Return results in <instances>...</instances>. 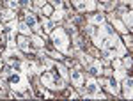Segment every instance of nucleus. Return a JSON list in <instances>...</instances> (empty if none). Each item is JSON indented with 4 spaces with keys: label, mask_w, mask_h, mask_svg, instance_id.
<instances>
[{
    "label": "nucleus",
    "mask_w": 133,
    "mask_h": 101,
    "mask_svg": "<svg viewBox=\"0 0 133 101\" xmlns=\"http://www.w3.org/2000/svg\"><path fill=\"white\" fill-rule=\"evenodd\" d=\"M25 23H27V25L30 27V30H34V29H36V27L39 25V23H37V20H36V16H34L32 12H29V11L25 12Z\"/></svg>",
    "instance_id": "11"
},
{
    "label": "nucleus",
    "mask_w": 133,
    "mask_h": 101,
    "mask_svg": "<svg viewBox=\"0 0 133 101\" xmlns=\"http://www.w3.org/2000/svg\"><path fill=\"white\" fill-rule=\"evenodd\" d=\"M112 27H115L121 34H128V29H126V25L121 20H112Z\"/></svg>",
    "instance_id": "16"
},
{
    "label": "nucleus",
    "mask_w": 133,
    "mask_h": 101,
    "mask_svg": "<svg viewBox=\"0 0 133 101\" xmlns=\"http://www.w3.org/2000/svg\"><path fill=\"white\" fill-rule=\"evenodd\" d=\"M85 2V11H94L96 9V0H83Z\"/></svg>",
    "instance_id": "20"
},
{
    "label": "nucleus",
    "mask_w": 133,
    "mask_h": 101,
    "mask_svg": "<svg viewBox=\"0 0 133 101\" xmlns=\"http://www.w3.org/2000/svg\"><path fill=\"white\" fill-rule=\"evenodd\" d=\"M107 91L110 92V94H114V96L119 92V83H117L115 78H108V82H107Z\"/></svg>",
    "instance_id": "9"
},
{
    "label": "nucleus",
    "mask_w": 133,
    "mask_h": 101,
    "mask_svg": "<svg viewBox=\"0 0 133 101\" xmlns=\"http://www.w3.org/2000/svg\"><path fill=\"white\" fill-rule=\"evenodd\" d=\"M2 20H4V21H14V20H16V16H14V11H12V9L2 11Z\"/></svg>",
    "instance_id": "17"
},
{
    "label": "nucleus",
    "mask_w": 133,
    "mask_h": 101,
    "mask_svg": "<svg viewBox=\"0 0 133 101\" xmlns=\"http://www.w3.org/2000/svg\"><path fill=\"white\" fill-rule=\"evenodd\" d=\"M34 2H36V7H39V9L43 5H46V0H34Z\"/></svg>",
    "instance_id": "26"
},
{
    "label": "nucleus",
    "mask_w": 133,
    "mask_h": 101,
    "mask_svg": "<svg viewBox=\"0 0 133 101\" xmlns=\"http://www.w3.org/2000/svg\"><path fill=\"white\" fill-rule=\"evenodd\" d=\"M123 66H124V68H130V66H131V59H130V57H126V59L123 60Z\"/></svg>",
    "instance_id": "27"
},
{
    "label": "nucleus",
    "mask_w": 133,
    "mask_h": 101,
    "mask_svg": "<svg viewBox=\"0 0 133 101\" xmlns=\"http://www.w3.org/2000/svg\"><path fill=\"white\" fill-rule=\"evenodd\" d=\"M16 30L20 32L21 36H30V27H29L25 21H20V23H16Z\"/></svg>",
    "instance_id": "13"
},
{
    "label": "nucleus",
    "mask_w": 133,
    "mask_h": 101,
    "mask_svg": "<svg viewBox=\"0 0 133 101\" xmlns=\"http://www.w3.org/2000/svg\"><path fill=\"white\" fill-rule=\"evenodd\" d=\"M41 11H43V14H46V16H51V12H53L50 5H43V7H41Z\"/></svg>",
    "instance_id": "24"
},
{
    "label": "nucleus",
    "mask_w": 133,
    "mask_h": 101,
    "mask_svg": "<svg viewBox=\"0 0 133 101\" xmlns=\"http://www.w3.org/2000/svg\"><path fill=\"white\" fill-rule=\"evenodd\" d=\"M131 85H133V80L131 78H130V76H124L123 78V91H124V98H126V99H131Z\"/></svg>",
    "instance_id": "5"
},
{
    "label": "nucleus",
    "mask_w": 133,
    "mask_h": 101,
    "mask_svg": "<svg viewBox=\"0 0 133 101\" xmlns=\"http://www.w3.org/2000/svg\"><path fill=\"white\" fill-rule=\"evenodd\" d=\"M105 21H107V18H105V14H103V12H98V14H94V16L89 18V23H91V25H98V27L103 25Z\"/></svg>",
    "instance_id": "10"
},
{
    "label": "nucleus",
    "mask_w": 133,
    "mask_h": 101,
    "mask_svg": "<svg viewBox=\"0 0 133 101\" xmlns=\"http://www.w3.org/2000/svg\"><path fill=\"white\" fill-rule=\"evenodd\" d=\"M123 23L128 30H131V12H123Z\"/></svg>",
    "instance_id": "19"
},
{
    "label": "nucleus",
    "mask_w": 133,
    "mask_h": 101,
    "mask_svg": "<svg viewBox=\"0 0 133 101\" xmlns=\"http://www.w3.org/2000/svg\"><path fill=\"white\" fill-rule=\"evenodd\" d=\"M69 80H71L73 85L78 89V87H82V83H83V75L78 73V71H71V73H69Z\"/></svg>",
    "instance_id": "7"
},
{
    "label": "nucleus",
    "mask_w": 133,
    "mask_h": 101,
    "mask_svg": "<svg viewBox=\"0 0 133 101\" xmlns=\"http://www.w3.org/2000/svg\"><path fill=\"white\" fill-rule=\"evenodd\" d=\"M124 76H126V71H124V69H121V68H119V69H117L115 73H114V78H115V80H123Z\"/></svg>",
    "instance_id": "21"
},
{
    "label": "nucleus",
    "mask_w": 133,
    "mask_h": 101,
    "mask_svg": "<svg viewBox=\"0 0 133 101\" xmlns=\"http://www.w3.org/2000/svg\"><path fill=\"white\" fill-rule=\"evenodd\" d=\"M124 43L128 44V48H131V37H130V36H126V37H124Z\"/></svg>",
    "instance_id": "29"
},
{
    "label": "nucleus",
    "mask_w": 133,
    "mask_h": 101,
    "mask_svg": "<svg viewBox=\"0 0 133 101\" xmlns=\"http://www.w3.org/2000/svg\"><path fill=\"white\" fill-rule=\"evenodd\" d=\"M64 16H66V12H64L62 9H55L53 12H51V20L53 21H61Z\"/></svg>",
    "instance_id": "18"
},
{
    "label": "nucleus",
    "mask_w": 133,
    "mask_h": 101,
    "mask_svg": "<svg viewBox=\"0 0 133 101\" xmlns=\"http://www.w3.org/2000/svg\"><path fill=\"white\" fill-rule=\"evenodd\" d=\"M30 39V43L36 46V48H44V39H43L41 36H32V37H29Z\"/></svg>",
    "instance_id": "15"
},
{
    "label": "nucleus",
    "mask_w": 133,
    "mask_h": 101,
    "mask_svg": "<svg viewBox=\"0 0 133 101\" xmlns=\"http://www.w3.org/2000/svg\"><path fill=\"white\" fill-rule=\"evenodd\" d=\"M103 2H108V0H103Z\"/></svg>",
    "instance_id": "31"
},
{
    "label": "nucleus",
    "mask_w": 133,
    "mask_h": 101,
    "mask_svg": "<svg viewBox=\"0 0 133 101\" xmlns=\"http://www.w3.org/2000/svg\"><path fill=\"white\" fill-rule=\"evenodd\" d=\"M46 55H50V57L57 59V60H59V59H62V55L59 53V51H46Z\"/></svg>",
    "instance_id": "25"
},
{
    "label": "nucleus",
    "mask_w": 133,
    "mask_h": 101,
    "mask_svg": "<svg viewBox=\"0 0 133 101\" xmlns=\"http://www.w3.org/2000/svg\"><path fill=\"white\" fill-rule=\"evenodd\" d=\"M29 43H30V39H29L27 36H21L20 39H18V44H16V46H18L20 50H23V51H29V50H30Z\"/></svg>",
    "instance_id": "12"
},
{
    "label": "nucleus",
    "mask_w": 133,
    "mask_h": 101,
    "mask_svg": "<svg viewBox=\"0 0 133 101\" xmlns=\"http://www.w3.org/2000/svg\"><path fill=\"white\" fill-rule=\"evenodd\" d=\"M41 83L46 87V89L55 91V89H57V85H55V73H51V71H43V75H41Z\"/></svg>",
    "instance_id": "3"
},
{
    "label": "nucleus",
    "mask_w": 133,
    "mask_h": 101,
    "mask_svg": "<svg viewBox=\"0 0 133 101\" xmlns=\"http://www.w3.org/2000/svg\"><path fill=\"white\" fill-rule=\"evenodd\" d=\"M98 91H99V85H98V82L91 76V78L87 80V89H85V92H83L82 96L83 98H89L91 94H94V92H98Z\"/></svg>",
    "instance_id": "4"
},
{
    "label": "nucleus",
    "mask_w": 133,
    "mask_h": 101,
    "mask_svg": "<svg viewBox=\"0 0 133 101\" xmlns=\"http://www.w3.org/2000/svg\"><path fill=\"white\" fill-rule=\"evenodd\" d=\"M0 68H2V59H0Z\"/></svg>",
    "instance_id": "30"
},
{
    "label": "nucleus",
    "mask_w": 133,
    "mask_h": 101,
    "mask_svg": "<svg viewBox=\"0 0 133 101\" xmlns=\"http://www.w3.org/2000/svg\"><path fill=\"white\" fill-rule=\"evenodd\" d=\"M7 7L12 9V11H16L20 7V2H18V0H7Z\"/></svg>",
    "instance_id": "22"
},
{
    "label": "nucleus",
    "mask_w": 133,
    "mask_h": 101,
    "mask_svg": "<svg viewBox=\"0 0 133 101\" xmlns=\"http://www.w3.org/2000/svg\"><path fill=\"white\" fill-rule=\"evenodd\" d=\"M7 80H9V85L14 92L16 91H27L30 87L29 85V80H27V75L25 73H20V71H11Z\"/></svg>",
    "instance_id": "2"
},
{
    "label": "nucleus",
    "mask_w": 133,
    "mask_h": 101,
    "mask_svg": "<svg viewBox=\"0 0 133 101\" xmlns=\"http://www.w3.org/2000/svg\"><path fill=\"white\" fill-rule=\"evenodd\" d=\"M51 39H53V46L55 50H59L61 53H71L69 50V39H68V34L64 32V29H53L51 30Z\"/></svg>",
    "instance_id": "1"
},
{
    "label": "nucleus",
    "mask_w": 133,
    "mask_h": 101,
    "mask_svg": "<svg viewBox=\"0 0 133 101\" xmlns=\"http://www.w3.org/2000/svg\"><path fill=\"white\" fill-rule=\"evenodd\" d=\"M87 69H89V73L92 76H99V75H103V64L99 60H92Z\"/></svg>",
    "instance_id": "6"
},
{
    "label": "nucleus",
    "mask_w": 133,
    "mask_h": 101,
    "mask_svg": "<svg viewBox=\"0 0 133 101\" xmlns=\"http://www.w3.org/2000/svg\"><path fill=\"white\" fill-rule=\"evenodd\" d=\"M53 66H55V69L59 71V76H62L64 80H68V78H69V73H68V69H66V66H62V64H57V62H55Z\"/></svg>",
    "instance_id": "14"
},
{
    "label": "nucleus",
    "mask_w": 133,
    "mask_h": 101,
    "mask_svg": "<svg viewBox=\"0 0 133 101\" xmlns=\"http://www.w3.org/2000/svg\"><path fill=\"white\" fill-rule=\"evenodd\" d=\"M39 27H41V30H44V32H51L57 27V21H53L51 18H46V20H43V23Z\"/></svg>",
    "instance_id": "8"
},
{
    "label": "nucleus",
    "mask_w": 133,
    "mask_h": 101,
    "mask_svg": "<svg viewBox=\"0 0 133 101\" xmlns=\"http://www.w3.org/2000/svg\"><path fill=\"white\" fill-rule=\"evenodd\" d=\"M51 2H55V0H51Z\"/></svg>",
    "instance_id": "32"
},
{
    "label": "nucleus",
    "mask_w": 133,
    "mask_h": 101,
    "mask_svg": "<svg viewBox=\"0 0 133 101\" xmlns=\"http://www.w3.org/2000/svg\"><path fill=\"white\" fill-rule=\"evenodd\" d=\"M73 2H75V7L78 11H85V2L83 0H73Z\"/></svg>",
    "instance_id": "23"
},
{
    "label": "nucleus",
    "mask_w": 133,
    "mask_h": 101,
    "mask_svg": "<svg viewBox=\"0 0 133 101\" xmlns=\"http://www.w3.org/2000/svg\"><path fill=\"white\" fill-rule=\"evenodd\" d=\"M21 2V5H25V7H30L32 5V0H20Z\"/></svg>",
    "instance_id": "28"
}]
</instances>
